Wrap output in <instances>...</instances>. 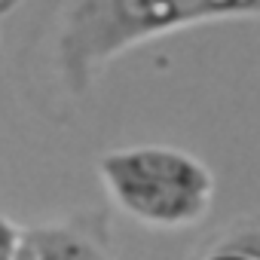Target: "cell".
Returning a JSON list of instances; mask_svg holds the SVG:
<instances>
[{"instance_id": "5b68a950", "label": "cell", "mask_w": 260, "mask_h": 260, "mask_svg": "<svg viewBox=\"0 0 260 260\" xmlns=\"http://www.w3.org/2000/svg\"><path fill=\"white\" fill-rule=\"evenodd\" d=\"M226 245L242 248V251H248V254H254V257L260 260V233H242V236H233V239H226Z\"/></svg>"}, {"instance_id": "277c9868", "label": "cell", "mask_w": 260, "mask_h": 260, "mask_svg": "<svg viewBox=\"0 0 260 260\" xmlns=\"http://www.w3.org/2000/svg\"><path fill=\"white\" fill-rule=\"evenodd\" d=\"M16 242H19V226L10 223L7 217H0V260H10L13 257Z\"/></svg>"}, {"instance_id": "7a4b0ae2", "label": "cell", "mask_w": 260, "mask_h": 260, "mask_svg": "<svg viewBox=\"0 0 260 260\" xmlns=\"http://www.w3.org/2000/svg\"><path fill=\"white\" fill-rule=\"evenodd\" d=\"M110 199L144 226L184 230L199 223L214 196V175L187 150L144 144L98 159Z\"/></svg>"}, {"instance_id": "3957f363", "label": "cell", "mask_w": 260, "mask_h": 260, "mask_svg": "<svg viewBox=\"0 0 260 260\" xmlns=\"http://www.w3.org/2000/svg\"><path fill=\"white\" fill-rule=\"evenodd\" d=\"M10 260H110L104 233L89 220L19 230Z\"/></svg>"}, {"instance_id": "6da1fadb", "label": "cell", "mask_w": 260, "mask_h": 260, "mask_svg": "<svg viewBox=\"0 0 260 260\" xmlns=\"http://www.w3.org/2000/svg\"><path fill=\"white\" fill-rule=\"evenodd\" d=\"M251 16L226 0H77L58 34V68L74 95L86 92L95 71L138 43L162 34Z\"/></svg>"}, {"instance_id": "8992f818", "label": "cell", "mask_w": 260, "mask_h": 260, "mask_svg": "<svg viewBox=\"0 0 260 260\" xmlns=\"http://www.w3.org/2000/svg\"><path fill=\"white\" fill-rule=\"evenodd\" d=\"M205 260H257L254 254H248V251H242V248H233V245H220L217 251H211Z\"/></svg>"}, {"instance_id": "52a82bcc", "label": "cell", "mask_w": 260, "mask_h": 260, "mask_svg": "<svg viewBox=\"0 0 260 260\" xmlns=\"http://www.w3.org/2000/svg\"><path fill=\"white\" fill-rule=\"evenodd\" d=\"M25 0H0V16H7V13H13L16 7H22Z\"/></svg>"}]
</instances>
